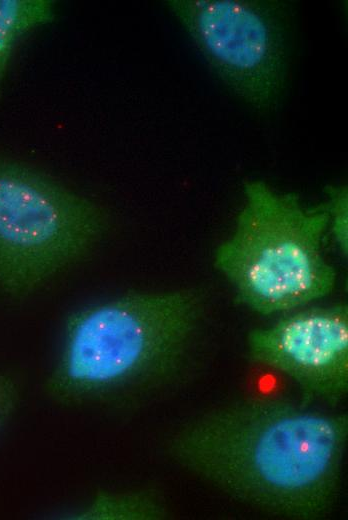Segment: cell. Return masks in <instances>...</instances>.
Masks as SVG:
<instances>
[{
	"instance_id": "cell-2",
	"label": "cell",
	"mask_w": 348,
	"mask_h": 520,
	"mask_svg": "<svg viewBox=\"0 0 348 520\" xmlns=\"http://www.w3.org/2000/svg\"><path fill=\"white\" fill-rule=\"evenodd\" d=\"M200 316L191 291L132 292L101 299L66 319L47 377L51 399L110 407L148 392L180 368Z\"/></svg>"
},
{
	"instance_id": "cell-1",
	"label": "cell",
	"mask_w": 348,
	"mask_h": 520,
	"mask_svg": "<svg viewBox=\"0 0 348 520\" xmlns=\"http://www.w3.org/2000/svg\"><path fill=\"white\" fill-rule=\"evenodd\" d=\"M348 417L280 400L255 399L204 412L178 428L169 456L246 505L292 520H315L340 487Z\"/></svg>"
},
{
	"instance_id": "cell-10",
	"label": "cell",
	"mask_w": 348,
	"mask_h": 520,
	"mask_svg": "<svg viewBox=\"0 0 348 520\" xmlns=\"http://www.w3.org/2000/svg\"><path fill=\"white\" fill-rule=\"evenodd\" d=\"M20 399V386L11 375L0 373V428L16 410Z\"/></svg>"
},
{
	"instance_id": "cell-7",
	"label": "cell",
	"mask_w": 348,
	"mask_h": 520,
	"mask_svg": "<svg viewBox=\"0 0 348 520\" xmlns=\"http://www.w3.org/2000/svg\"><path fill=\"white\" fill-rule=\"evenodd\" d=\"M55 516L63 520H163L170 511L164 498L151 489H100L82 504Z\"/></svg>"
},
{
	"instance_id": "cell-4",
	"label": "cell",
	"mask_w": 348,
	"mask_h": 520,
	"mask_svg": "<svg viewBox=\"0 0 348 520\" xmlns=\"http://www.w3.org/2000/svg\"><path fill=\"white\" fill-rule=\"evenodd\" d=\"M101 207L48 176L0 158V290H37L103 236Z\"/></svg>"
},
{
	"instance_id": "cell-8",
	"label": "cell",
	"mask_w": 348,
	"mask_h": 520,
	"mask_svg": "<svg viewBox=\"0 0 348 520\" xmlns=\"http://www.w3.org/2000/svg\"><path fill=\"white\" fill-rule=\"evenodd\" d=\"M55 18L48 0H0V78L5 73L18 41L29 31Z\"/></svg>"
},
{
	"instance_id": "cell-9",
	"label": "cell",
	"mask_w": 348,
	"mask_h": 520,
	"mask_svg": "<svg viewBox=\"0 0 348 520\" xmlns=\"http://www.w3.org/2000/svg\"><path fill=\"white\" fill-rule=\"evenodd\" d=\"M326 202L322 204L328 217L327 231L343 256L348 253V190L344 185L325 188Z\"/></svg>"
},
{
	"instance_id": "cell-3",
	"label": "cell",
	"mask_w": 348,
	"mask_h": 520,
	"mask_svg": "<svg viewBox=\"0 0 348 520\" xmlns=\"http://www.w3.org/2000/svg\"><path fill=\"white\" fill-rule=\"evenodd\" d=\"M244 205L232 234L215 250L214 265L236 299L261 315L290 312L329 295L336 272L322 244L328 217L296 194L262 181L244 185Z\"/></svg>"
},
{
	"instance_id": "cell-6",
	"label": "cell",
	"mask_w": 348,
	"mask_h": 520,
	"mask_svg": "<svg viewBox=\"0 0 348 520\" xmlns=\"http://www.w3.org/2000/svg\"><path fill=\"white\" fill-rule=\"evenodd\" d=\"M249 354L291 381L308 401L335 406L348 392V309H296L252 330Z\"/></svg>"
},
{
	"instance_id": "cell-5",
	"label": "cell",
	"mask_w": 348,
	"mask_h": 520,
	"mask_svg": "<svg viewBox=\"0 0 348 520\" xmlns=\"http://www.w3.org/2000/svg\"><path fill=\"white\" fill-rule=\"evenodd\" d=\"M167 6L210 67L253 107H270L286 72L285 29L273 5L248 0H170Z\"/></svg>"
}]
</instances>
